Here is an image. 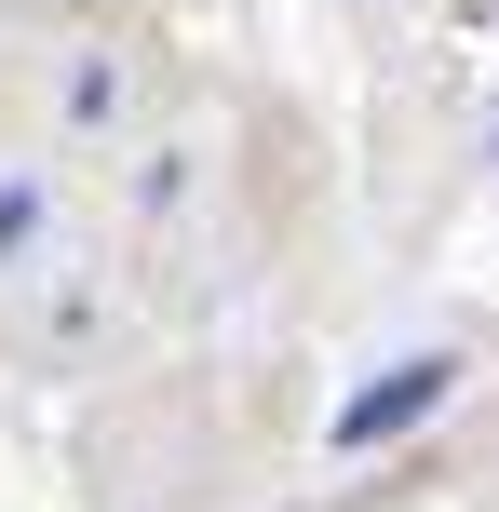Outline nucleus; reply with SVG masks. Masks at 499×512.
I'll list each match as a JSON object with an SVG mask.
<instances>
[{
	"label": "nucleus",
	"mask_w": 499,
	"mask_h": 512,
	"mask_svg": "<svg viewBox=\"0 0 499 512\" xmlns=\"http://www.w3.org/2000/svg\"><path fill=\"white\" fill-rule=\"evenodd\" d=\"M446 378H459L446 351H405V364H378V378L338 405V445H392V432H419V418L446 405Z\"/></svg>",
	"instance_id": "obj_1"
},
{
	"label": "nucleus",
	"mask_w": 499,
	"mask_h": 512,
	"mask_svg": "<svg viewBox=\"0 0 499 512\" xmlns=\"http://www.w3.org/2000/svg\"><path fill=\"white\" fill-rule=\"evenodd\" d=\"M27 216H41V203H27V189H0V243H27Z\"/></svg>",
	"instance_id": "obj_2"
}]
</instances>
